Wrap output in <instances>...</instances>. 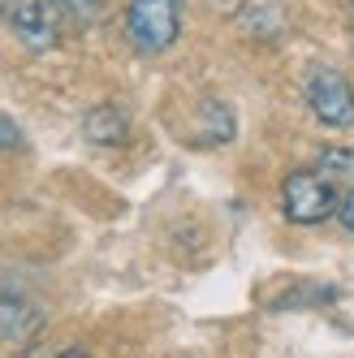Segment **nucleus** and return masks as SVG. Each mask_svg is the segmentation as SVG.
<instances>
[{"mask_svg": "<svg viewBox=\"0 0 354 358\" xmlns=\"http://www.w3.org/2000/svg\"><path fill=\"white\" fill-rule=\"evenodd\" d=\"M125 35L143 57H160L182 35V0H130L125 5Z\"/></svg>", "mask_w": 354, "mask_h": 358, "instance_id": "1", "label": "nucleus"}, {"mask_svg": "<svg viewBox=\"0 0 354 358\" xmlns=\"http://www.w3.org/2000/svg\"><path fill=\"white\" fill-rule=\"evenodd\" d=\"M0 22H5V31L27 52H48L61 39V5L57 0H0Z\"/></svg>", "mask_w": 354, "mask_h": 358, "instance_id": "2", "label": "nucleus"}, {"mask_svg": "<svg viewBox=\"0 0 354 358\" xmlns=\"http://www.w3.org/2000/svg\"><path fill=\"white\" fill-rule=\"evenodd\" d=\"M281 208L294 224H320L337 212V186L320 169H294L281 182Z\"/></svg>", "mask_w": 354, "mask_h": 358, "instance_id": "3", "label": "nucleus"}, {"mask_svg": "<svg viewBox=\"0 0 354 358\" xmlns=\"http://www.w3.org/2000/svg\"><path fill=\"white\" fill-rule=\"evenodd\" d=\"M307 104L311 113L324 121V125H333V130H350L354 125V91L346 83V73L337 69H311V78H307Z\"/></svg>", "mask_w": 354, "mask_h": 358, "instance_id": "4", "label": "nucleus"}, {"mask_svg": "<svg viewBox=\"0 0 354 358\" xmlns=\"http://www.w3.org/2000/svg\"><path fill=\"white\" fill-rule=\"evenodd\" d=\"M43 328V311L35 302L17 298V294H0V337L5 341H31Z\"/></svg>", "mask_w": 354, "mask_h": 358, "instance_id": "5", "label": "nucleus"}, {"mask_svg": "<svg viewBox=\"0 0 354 358\" xmlns=\"http://www.w3.org/2000/svg\"><path fill=\"white\" fill-rule=\"evenodd\" d=\"M83 134L95 147H121L125 138H130V121H125V113L117 104H95L83 117Z\"/></svg>", "mask_w": 354, "mask_h": 358, "instance_id": "6", "label": "nucleus"}, {"mask_svg": "<svg viewBox=\"0 0 354 358\" xmlns=\"http://www.w3.org/2000/svg\"><path fill=\"white\" fill-rule=\"evenodd\" d=\"M316 169L333 186H354V147H328V151H320Z\"/></svg>", "mask_w": 354, "mask_h": 358, "instance_id": "7", "label": "nucleus"}, {"mask_svg": "<svg viewBox=\"0 0 354 358\" xmlns=\"http://www.w3.org/2000/svg\"><path fill=\"white\" fill-rule=\"evenodd\" d=\"M328 298H337V289H294V294H285V298H276L272 306L276 311H285V306H302V302H328Z\"/></svg>", "mask_w": 354, "mask_h": 358, "instance_id": "8", "label": "nucleus"}, {"mask_svg": "<svg viewBox=\"0 0 354 358\" xmlns=\"http://www.w3.org/2000/svg\"><path fill=\"white\" fill-rule=\"evenodd\" d=\"M13 147H22V125L9 113H0V151H13Z\"/></svg>", "mask_w": 354, "mask_h": 358, "instance_id": "9", "label": "nucleus"}, {"mask_svg": "<svg viewBox=\"0 0 354 358\" xmlns=\"http://www.w3.org/2000/svg\"><path fill=\"white\" fill-rule=\"evenodd\" d=\"M337 224L346 229V234H354V186H346V194H337Z\"/></svg>", "mask_w": 354, "mask_h": 358, "instance_id": "10", "label": "nucleus"}, {"mask_svg": "<svg viewBox=\"0 0 354 358\" xmlns=\"http://www.w3.org/2000/svg\"><path fill=\"white\" fill-rule=\"evenodd\" d=\"M57 5H65V9H95V0H57Z\"/></svg>", "mask_w": 354, "mask_h": 358, "instance_id": "11", "label": "nucleus"}, {"mask_svg": "<svg viewBox=\"0 0 354 358\" xmlns=\"http://www.w3.org/2000/svg\"><path fill=\"white\" fill-rule=\"evenodd\" d=\"M350 5H354V0H350Z\"/></svg>", "mask_w": 354, "mask_h": 358, "instance_id": "12", "label": "nucleus"}]
</instances>
